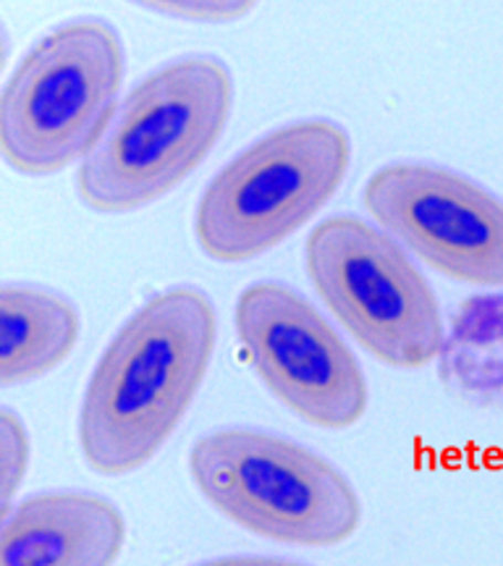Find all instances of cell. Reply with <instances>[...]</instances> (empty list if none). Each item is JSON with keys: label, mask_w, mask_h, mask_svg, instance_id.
Instances as JSON below:
<instances>
[{"label": "cell", "mask_w": 503, "mask_h": 566, "mask_svg": "<svg viewBox=\"0 0 503 566\" xmlns=\"http://www.w3.org/2000/svg\"><path fill=\"white\" fill-rule=\"evenodd\" d=\"M216 310L197 289L153 296L103 352L84 394L80 446L103 475L150 462L171 438L208 373Z\"/></svg>", "instance_id": "obj_1"}, {"label": "cell", "mask_w": 503, "mask_h": 566, "mask_svg": "<svg viewBox=\"0 0 503 566\" xmlns=\"http://www.w3.org/2000/svg\"><path fill=\"white\" fill-rule=\"evenodd\" d=\"M231 101V71L210 55L155 71L118 105L101 145L82 160L80 197L97 212H129L171 192L221 137Z\"/></svg>", "instance_id": "obj_2"}, {"label": "cell", "mask_w": 503, "mask_h": 566, "mask_svg": "<svg viewBox=\"0 0 503 566\" xmlns=\"http://www.w3.org/2000/svg\"><path fill=\"white\" fill-rule=\"evenodd\" d=\"M124 45L103 19H74L27 53L0 101V150L13 171L45 176L101 145L116 116Z\"/></svg>", "instance_id": "obj_3"}, {"label": "cell", "mask_w": 503, "mask_h": 566, "mask_svg": "<svg viewBox=\"0 0 503 566\" xmlns=\"http://www.w3.org/2000/svg\"><path fill=\"white\" fill-rule=\"evenodd\" d=\"M352 142L336 122L289 124L233 158L205 189L197 242L221 263H242L302 229L342 187Z\"/></svg>", "instance_id": "obj_4"}, {"label": "cell", "mask_w": 503, "mask_h": 566, "mask_svg": "<svg viewBox=\"0 0 503 566\" xmlns=\"http://www.w3.org/2000/svg\"><path fill=\"white\" fill-rule=\"evenodd\" d=\"M189 470L218 512L268 541L336 546L363 520L349 480L286 438L221 430L195 443Z\"/></svg>", "instance_id": "obj_5"}, {"label": "cell", "mask_w": 503, "mask_h": 566, "mask_svg": "<svg viewBox=\"0 0 503 566\" xmlns=\"http://www.w3.org/2000/svg\"><path fill=\"white\" fill-rule=\"evenodd\" d=\"M307 271L331 313L373 357L404 370L438 359L441 307L388 233L352 216L328 218L307 239Z\"/></svg>", "instance_id": "obj_6"}, {"label": "cell", "mask_w": 503, "mask_h": 566, "mask_svg": "<svg viewBox=\"0 0 503 566\" xmlns=\"http://www.w3.org/2000/svg\"><path fill=\"white\" fill-rule=\"evenodd\" d=\"M237 334L262 384L302 420L328 430L363 420V367L304 296L281 283H252L237 302Z\"/></svg>", "instance_id": "obj_7"}, {"label": "cell", "mask_w": 503, "mask_h": 566, "mask_svg": "<svg viewBox=\"0 0 503 566\" xmlns=\"http://www.w3.org/2000/svg\"><path fill=\"white\" fill-rule=\"evenodd\" d=\"M365 208L449 279L503 286V202L474 181L422 163H394L367 179Z\"/></svg>", "instance_id": "obj_8"}, {"label": "cell", "mask_w": 503, "mask_h": 566, "mask_svg": "<svg viewBox=\"0 0 503 566\" xmlns=\"http://www.w3.org/2000/svg\"><path fill=\"white\" fill-rule=\"evenodd\" d=\"M126 522L108 499L42 493L3 509L0 566H113Z\"/></svg>", "instance_id": "obj_9"}, {"label": "cell", "mask_w": 503, "mask_h": 566, "mask_svg": "<svg viewBox=\"0 0 503 566\" xmlns=\"http://www.w3.org/2000/svg\"><path fill=\"white\" fill-rule=\"evenodd\" d=\"M438 378L459 405L503 412V292L474 294L453 310Z\"/></svg>", "instance_id": "obj_10"}, {"label": "cell", "mask_w": 503, "mask_h": 566, "mask_svg": "<svg viewBox=\"0 0 503 566\" xmlns=\"http://www.w3.org/2000/svg\"><path fill=\"white\" fill-rule=\"evenodd\" d=\"M80 336V315L59 294L30 286L0 292V384H27L61 365Z\"/></svg>", "instance_id": "obj_11"}, {"label": "cell", "mask_w": 503, "mask_h": 566, "mask_svg": "<svg viewBox=\"0 0 503 566\" xmlns=\"http://www.w3.org/2000/svg\"><path fill=\"white\" fill-rule=\"evenodd\" d=\"M0 478H3V509L11 506L13 493L27 475L30 464V441L21 420L9 409L0 415Z\"/></svg>", "instance_id": "obj_12"}, {"label": "cell", "mask_w": 503, "mask_h": 566, "mask_svg": "<svg viewBox=\"0 0 503 566\" xmlns=\"http://www.w3.org/2000/svg\"><path fill=\"white\" fill-rule=\"evenodd\" d=\"M145 9L184 21H212V24H221V21L242 19L254 6L242 3V0H168V3H150Z\"/></svg>", "instance_id": "obj_13"}, {"label": "cell", "mask_w": 503, "mask_h": 566, "mask_svg": "<svg viewBox=\"0 0 503 566\" xmlns=\"http://www.w3.org/2000/svg\"><path fill=\"white\" fill-rule=\"evenodd\" d=\"M200 566H304L296 562H283V558H221V562H208Z\"/></svg>", "instance_id": "obj_14"}]
</instances>
